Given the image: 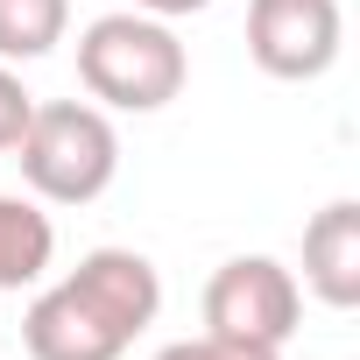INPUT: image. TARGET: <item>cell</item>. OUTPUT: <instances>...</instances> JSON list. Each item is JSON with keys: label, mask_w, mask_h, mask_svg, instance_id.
<instances>
[{"label": "cell", "mask_w": 360, "mask_h": 360, "mask_svg": "<svg viewBox=\"0 0 360 360\" xmlns=\"http://www.w3.org/2000/svg\"><path fill=\"white\" fill-rule=\"evenodd\" d=\"M162 311V276L134 248H92L64 283H50L29 318V360H120Z\"/></svg>", "instance_id": "cell-1"}, {"label": "cell", "mask_w": 360, "mask_h": 360, "mask_svg": "<svg viewBox=\"0 0 360 360\" xmlns=\"http://www.w3.org/2000/svg\"><path fill=\"white\" fill-rule=\"evenodd\" d=\"M184 78H191V57L176 43V29L141 8L99 15L78 36V85L106 113H162L184 92Z\"/></svg>", "instance_id": "cell-2"}, {"label": "cell", "mask_w": 360, "mask_h": 360, "mask_svg": "<svg viewBox=\"0 0 360 360\" xmlns=\"http://www.w3.org/2000/svg\"><path fill=\"white\" fill-rule=\"evenodd\" d=\"M8 155L22 162V184L43 205H92L120 176V134H113L106 106H92V99H36V113Z\"/></svg>", "instance_id": "cell-3"}, {"label": "cell", "mask_w": 360, "mask_h": 360, "mask_svg": "<svg viewBox=\"0 0 360 360\" xmlns=\"http://www.w3.org/2000/svg\"><path fill=\"white\" fill-rule=\"evenodd\" d=\"M304 318V283L276 255H233L205 283V332L240 339V346H290Z\"/></svg>", "instance_id": "cell-4"}, {"label": "cell", "mask_w": 360, "mask_h": 360, "mask_svg": "<svg viewBox=\"0 0 360 360\" xmlns=\"http://www.w3.org/2000/svg\"><path fill=\"white\" fill-rule=\"evenodd\" d=\"M339 43H346L339 0H248V57L283 85L325 78L339 64Z\"/></svg>", "instance_id": "cell-5"}, {"label": "cell", "mask_w": 360, "mask_h": 360, "mask_svg": "<svg viewBox=\"0 0 360 360\" xmlns=\"http://www.w3.org/2000/svg\"><path fill=\"white\" fill-rule=\"evenodd\" d=\"M304 290L332 311L360 304V205L353 198H332L304 226Z\"/></svg>", "instance_id": "cell-6"}, {"label": "cell", "mask_w": 360, "mask_h": 360, "mask_svg": "<svg viewBox=\"0 0 360 360\" xmlns=\"http://www.w3.org/2000/svg\"><path fill=\"white\" fill-rule=\"evenodd\" d=\"M50 255H57L50 212H43L36 198H8V191H0V290H29V283H43Z\"/></svg>", "instance_id": "cell-7"}, {"label": "cell", "mask_w": 360, "mask_h": 360, "mask_svg": "<svg viewBox=\"0 0 360 360\" xmlns=\"http://www.w3.org/2000/svg\"><path fill=\"white\" fill-rule=\"evenodd\" d=\"M71 0H0V64H36L64 43Z\"/></svg>", "instance_id": "cell-8"}, {"label": "cell", "mask_w": 360, "mask_h": 360, "mask_svg": "<svg viewBox=\"0 0 360 360\" xmlns=\"http://www.w3.org/2000/svg\"><path fill=\"white\" fill-rule=\"evenodd\" d=\"M148 360H283L276 346H240V339H219V332H198V339H176Z\"/></svg>", "instance_id": "cell-9"}, {"label": "cell", "mask_w": 360, "mask_h": 360, "mask_svg": "<svg viewBox=\"0 0 360 360\" xmlns=\"http://www.w3.org/2000/svg\"><path fill=\"white\" fill-rule=\"evenodd\" d=\"M29 113H36V92L0 64V155H8L15 141H22V127H29Z\"/></svg>", "instance_id": "cell-10"}, {"label": "cell", "mask_w": 360, "mask_h": 360, "mask_svg": "<svg viewBox=\"0 0 360 360\" xmlns=\"http://www.w3.org/2000/svg\"><path fill=\"white\" fill-rule=\"evenodd\" d=\"M127 8H141V15H155V22H184V15H205L212 0H127Z\"/></svg>", "instance_id": "cell-11"}]
</instances>
